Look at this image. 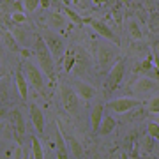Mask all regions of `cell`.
Masks as SVG:
<instances>
[{
	"label": "cell",
	"instance_id": "6da1fadb",
	"mask_svg": "<svg viewBox=\"0 0 159 159\" xmlns=\"http://www.w3.org/2000/svg\"><path fill=\"white\" fill-rule=\"evenodd\" d=\"M35 53H37V58L41 62V67L46 71V76L50 80H55V62H53V55H51L50 48L46 44L44 39L37 37L35 41Z\"/></svg>",
	"mask_w": 159,
	"mask_h": 159
},
{
	"label": "cell",
	"instance_id": "7a4b0ae2",
	"mask_svg": "<svg viewBox=\"0 0 159 159\" xmlns=\"http://www.w3.org/2000/svg\"><path fill=\"white\" fill-rule=\"evenodd\" d=\"M124 73H125V62L120 58L119 62L113 64V67H111V71H110L108 78H106V81H104V94H106V96H110V94L120 85V81H122V78H124Z\"/></svg>",
	"mask_w": 159,
	"mask_h": 159
},
{
	"label": "cell",
	"instance_id": "3957f363",
	"mask_svg": "<svg viewBox=\"0 0 159 159\" xmlns=\"http://www.w3.org/2000/svg\"><path fill=\"white\" fill-rule=\"evenodd\" d=\"M60 96H62V104L66 111L71 115H76L78 113V108H80V102H78V92L71 89L67 85H62L60 89Z\"/></svg>",
	"mask_w": 159,
	"mask_h": 159
},
{
	"label": "cell",
	"instance_id": "277c9868",
	"mask_svg": "<svg viewBox=\"0 0 159 159\" xmlns=\"http://www.w3.org/2000/svg\"><path fill=\"white\" fill-rule=\"evenodd\" d=\"M44 39H46V44H48V48L51 51V55L55 58H58V60H62L66 57V43H64L62 37L58 34H55V32H46Z\"/></svg>",
	"mask_w": 159,
	"mask_h": 159
},
{
	"label": "cell",
	"instance_id": "5b68a950",
	"mask_svg": "<svg viewBox=\"0 0 159 159\" xmlns=\"http://www.w3.org/2000/svg\"><path fill=\"white\" fill-rule=\"evenodd\" d=\"M115 53H119L115 46H106L102 44L99 48V53H97V60H99V69H108V66L113 67L115 64Z\"/></svg>",
	"mask_w": 159,
	"mask_h": 159
},
{
	"label": "cell",
	"instance_id": "8992f818",
	"mask_svg": "<svg viewBox=\"0 0 159 159\" xmlns=\"http://www.w3.org/2000/svg\"><path fill=\"white\" fill-rule=\"evenodd\" d=\"M23 71L27 74L29 81H32V85L37 89V90H44V81H43V76H41L39 69L35 67L32 62H23Z\"/></svg>",
	"mask_w": 159,
	"mask_h": 159
},
{
	"label": "cell",
	"instance_id": "52a82bcc",
	"mask_svg": "<svg viewBox=\"0 0 159 159\" xmlns=\"http://www.w3.org/2000/svg\"><path fill=\"white\" fill-rule=\"evenodd\" d=\"M140 104H142V101H138V99H125V97H122V99H117V101H110L106 106L110 110L117 111V113H125V111L136 108Z\"/></svg>",
	"mask_w": 159,
	"mask_h": 159
},
{
	"label": "cell",
	"instance_id": "ba28073f",
	"mask_svg": "<svg viewBox=\"0 0 159 159\" xmlns=\"http://www.w3.org/2000/svg\"><path fill=\"white\" fill-rule=\"evenodd\" d=\"M9 119H11L12 125H14V131H16L18 142H23V136H25V122H23V115L20 110H12L9 113Z\"/></svg>",
	"mask_w": 159,
	"mask_h": 159
},
{
	"label": "cell",
	"instance_id": "9c48e42d",
	"mask_svg": "<svg viewBox=\"0 0 159 159\" xmlns=\"http://www.w3.org/2000/svg\"><path fill=\"white\" fill-rule=\"evenodd\" d=\"M122 115H124V122H127V124H134V122H140V120L145 119V117L148 115V111L147 110H143L142 104H140V106L129 110V111H125V113H122Z\"/></svg>",
	"mask_w": 159,
	"mask_h": 159
},
{
	"label": "cell",
	"instance_id": "30bf717a",
	"mask_svg": "<svg viewBox=\"0 0 159 159\" xmlns=\"http://www.w3.org/2000/svg\"><path fill=\"white\" fill-rule=\"evenodd\" d=\"M89 23L92 25V29H96L99 34L104 37V39H108L110 43H115V44H119V39L115 37V34L111 32V30L104 25V23H101V21H97V20H89Z\"/></svg>",
	"mask_w": 159,
	"mask_h": 159
},
{
	"label": "cell",
	"instance_id": "8fae6325",
	"mask_svg": "<svg viewBox=\"0 0 159 159\" xmlns=\"http://www.w3.org/2000/svg\"><path fill=\"white\" fill-rule=\"evenodd\" d=\"M30 117L34 120L35 129L39 131V133H43V131H44V117H43V111H41L35 104H30Z\"/></svg>",
	"mask_w": 159,
	"mask_h": 159
},
{
	"label": "cell",
	"instance_id": "7c38bea8",
	"mask_svg": "<svg viewBox=\"0 0 159 159\" xmlns=\"http://www.w3.org/2000/svg\"><path fill=\"white\" fill-rule=\"evenodd\" d=\"M102 110H104V104L99 102L94 106L90 113V122H92V129L94 131H99V125H101V120H102Z\"/></svg>",
	"mask_w": 159,
	"mask_h": 159
},
{
	"label": "cell",
	"instance_id": "4fadbf2b",
	"mask_svg": "<svg viewBox=\"0 0 159 159\" xmlns=\"http://www.w3.org/2000/svg\"><path fill=\"white\" fill-rule=\"evenodd\" d=\"M78 96H81L83 99H92V97L96 96V89L92 85H87V83H83V81H80L78 83Z\"/></svg>",
	"mask_w": 159,
	"mask_h": 159
},
{
	"label": "cell",
	"instance_id": "5bb4252c",
	"mask_svg": "<svg viewBox=\"0 0 159 159\" xmlns=\"http://www.w3.org/2000/svg\"><path fill=\"white\" fill-rule=\"evenodd\" d=\"M115 127H117V122H115L111 117H104V119L101 120V125H99V133H101V134H110Z\"/></svg>",
	"mask_w": 159,
	"mask_h": 159
},
{
	"label": "cell",
	"instance_id": "9a60e30c",
	"mask_svg": "<svg viewBox=\"0 0 159 159\" xmlns=\"http://www.w3.org/2000/svg\"><path fill=\"white\" fill-rule=\"evenodd\" d=\"M156 81H152V80H148V78H142V80H138L136 81V90L138 92H148V90H154L156 89Z\"/></svg>",
	"mask_w": 159,
	"mask_h": 159
},
{
	"label": "cell",
	"instance_id": "2e32d148",
	"mask_svg": "<svg viewBox=\"0 0 159 159\" xmlns=\"http://www.w3.org/2000/svg\"><path fill=\"white\" fill-rule=\"evenodd\" d=\"M66 140L69 142V148H71V152H73L74 157H81V156H83V148H81V145L78 143V140L74 136H67Z\"/></svg>",
	"mask_w": 159,
	"mask_h": 159
},
{
	"label": "cell",
	"instance_id": "e0dca14e",
	"mask_svg": "<svg viewBox=\"0 0 159 159\" xmlns=\"http://www.w3.org/2000/svg\"><path fill=\"white\" fill-rule=\"evenodd\" d=\"M57 145H58V157H69V154H67V147H66V143H64V136L60 134V131H58V134H57Z\"/></svg>",
	"mask_w": 159,
	"mask_h": 159
},
{
	"label": "cell",
	"instance_id": "ac0fdd59",
	"mask_svg": "<svg viewBox=\"0 0 159 159\" xmlns=\"http://www.w3.org/2000/svg\"><path fill=\"white\" fill-rule=\"evenodd\" d=\"M16 85L20 89L21 99H27V83H25V76L21 73H16Z\"/></svg>",
	"mask_w": 159,
	"mask_h": 159
},
{
	"label": "cell",
	"instance_id": "d6986e66",
	"mask_svg": "<svg viewBox=\"0 0 159 159\" xmlns=\"http://www.w3.org/2000/svg\"><path fill=\"white\" fill-rule=\"evenodd\" d=\"M74 64H76V53L73 50L69 53H66V71H71L74 67Z\"/></svg>",
	"mask_w": 159,
	"mask_h": 159
},
{
	"label": "cell",
	"instance_id": "ffe728a7",
	"mask_svg": "<svg viewBox=\"0 0 159 159\" xmlns=\"http://www.w3.org/2000/svg\"><path fill=\"white\" fill-rule=\"evenodd\" d=\"M129 32H131V35L134 37V39H142V32H140V29H138V25L134 21H131V25H129Z\"/></svg>",
	"mask_w": 159,
	"mask_h": 159
},
{
	"label": "cell",
	"instance_id": "44dd1931",
	"mask_svg": "<svg viewBox=\"0 0 159 159\" xmlns=\"http://www.w3.org/2000/svg\"><path fill=\"white\" fill-rule=\"evenodd\" d=\"M148 134L152 138H159V124L157 122H150L148 124Z\"/></svg>",
	"mask_w": 159,
	"mask_h": 159
},
{
	"label": "cell",
	"instance_id": "7402d4cb",
	"mask_svg": "<svg viewBox=\"0 0 159 159\" xmlns=\"http://www.w3.org/2000/svg\"><path fill=\"white\" fill-rule=\"evenodd\" d=\"M32 147H34V156L35 159H41L43 157V150H41V145L37 142V138H32Z\"/></svg>",
	"mask_w": 159,
	"mask_h": 159
},
{
	"label": "cell",
	"instance_id": "603a6c76",
	"mask_svg": "<svg viewBox=\"0 0 159 159\" xmlns=\"http://www.w3.org/2000/svg\"><path fill=\"white\" fill-rule=\"evenodd\" d=\"M148 111H150V113H159V96L154 97L152 101H150V104H148Z\"/></svg>",
	"mask_w": 159,
	"mask_h": 159
},
{
	"label": "cell",
	"instance_id": "cb8c5ba5",
	"mask_svg": "<svg viewBox=\"0 0 159 159\" xmlns=\"http://www.w3.org/2000/svg\"><path fill=\"white\" fill-rule=\"evenodd\" d=\"M35 6H37V0H27V2H25V7H27L29 11H34Z\"/></svg>",
	"mask_w": 159,
	"mask_h": 159
},
{
	"label": "cell",
	"instance_id": "d4e9b609",
	"mask_svg": "<svg viewBox=\"0 0 159 159\" xmlns=\"http://www.w3.org/2000/svg\"><path fill=\"white\" fill-rule=\"evenodd\" d=\"M66 12H67V14H69V16H71V18H73V20H74V21H76V23H83V20H81V18H80L78 14H74L73 11H69V9H66Z\"/></svg>",
	"mask_w": 159,
	"mask_h": 159
},
{
	"label": "cell",
	"instance_id": "484cf974",
	"mask_svg": "<svg viewBox=\"0 0 159 159\" xmlns=\"http://www.w3.org/2000/svg\"><path fill=\"white\" fill-rule=\"evenodd\" d=\"M6 41H7V44L11 46L12 50H16V48H18V46L14 44V43H12V39H11V35H9V34H6Z\"/></svg>",
	"mask_w": 159,
	"mask_h": 159
},
{
	"label": "cell",
	"instance_id": "4316f807",
	"mask_svg": "<svg viewBox=\"0 0 159 159\" xmlns=\"http://www.w3.org/2000/svg\"><path fill=\"white\" fill-rule=\"evenodd\" d=\"M41 2H43V6H44V7L50 6V0H41Z\"/></svg>",
	"mask_w": 159,
	"mask_h": 159
},
{
	"label": "cell",
	"instance_id": "83f0119b",
	"mask_svg": "<svg viewBox=\"0 0 159 159\" xmlns=\"http://www.w3.org/2000/svg\"><path fill=\"white\" fill-rule=\"evenodd\" d=\"M157 124H159V119H157Z\"/></svg>",
	"mask_w": 159,
	"mask_h": 159
}]
</instances>
